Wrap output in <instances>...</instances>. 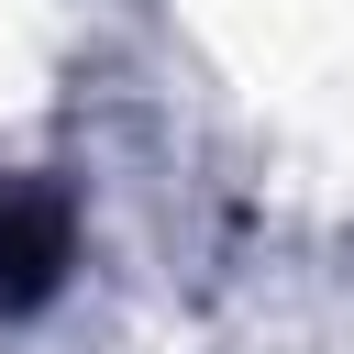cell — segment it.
Wrapping results in <instances>:
<instances>
[{
    "label": "cell",
    "instance_id": "obj_1",
    "mask_svg": "<svg viewBox=\"0 0 354 354\" xmlns=\"http://www.w3.org/2000/svg\"><path fill=\"white\" fill-rule=\"evenodd\" d=\"M77 277V177L66 166H0V321L55 310Z\"/></svg>",
    "mask_w": 354,
    "mask_h": 354
}]
</instances>
